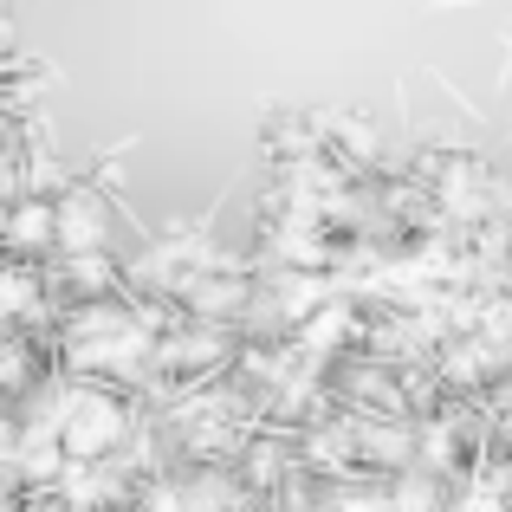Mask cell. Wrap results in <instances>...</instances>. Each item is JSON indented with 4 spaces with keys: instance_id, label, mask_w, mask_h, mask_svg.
<instances>
[{
    "instance_id": "cell-5",
    "label": "cell",
    "mask_w": 512,
    "mask_h": 512,
    "mask_svg": "<svg viewBox=\"0 0 512 512\" xmlns=\"http://www.w3.org/2000/svg\"><path fill=\"white\" fill-rule=\"evenodd\" d=\"M175 428H182V441L195 454H221L234 448L240 435H247V415H240L234 396H221V389H201V396H188L182 409H175Z\"/></svg>"
},
{
    "instance_id": "cell-4",
    "label": "cell",
    "mask_w": 512,
    "mask_h": 512,
    "mask_svg": "<svg viewBox=\"0 0 512 512\" xmlns=\"http://www.w3.org/2000/svg\"><path fill=\"white\" fill-rule=\"evenodd\" d=\"M52 247L59 253H111V201L98 188L72 182L59 201H52Z\"/></svg>"
},
{
    "instance_id": "cell-3",
    "label": "cell",
    "mask_w": 512,
    "mask_h": 512,
    "mask_svg": "<svg viewBox=\"0 0 512 512\" xmlns=\"http://www.w3.org/2000/svg\"><path fill=\"white\" fill-rule=\"evenodd\" d=\"M435 201L454 214V221H500L512 208V188L493 175L487 163H474V156H448V163H435Z\"/></svg>"
},
{
    "instance_id": "cell-1",
    "label": "cell",
    "mask_w": 512,
    "mask_h": 512,
    "mask_svg": "<svg viewBox=\"0 0 512 512\" xmlns=\"http://www.w3.org/2000/svg\"><path fill=\"white\" fill-rule=\"evenodd\" d=\"M65 357H72L78 370L137 376L143 363L156 357V331L143 325L137 312H124V305H111V299H91L85 312L72 318V331H65Z\"/></svg>"
},
{
    "instance_id": "cell-7",
    "label": "cell",
    "mask_w": 512,
    "mask_h": 512,
    "mask_svg": "<svg viewBox=\"0 0 512 512\" xmlns=\"http://www.w3.org/2000/svg\"><path fill=\"white\" fill-rule=\"evenodd\" d=\"M46 312V292H39L33 266H0V325H26V318Z\"/></svg>"
},
{
    "instance_id": "cell-2",
    "label": "cell",
    "mask_w": 512,
    "mask_h": 512,
    "mask_svg": "<svg viewBox=\"0 0 512 512\" xmlns=\"http://www.w3.org/2000/svg\"><path fill=\"white\" fill-rule=\"evenodd\" d=\"M52 435H59L65 461H104V454L130 435V415L117 409L104 389H72L65 409H52Z\"/></svg>"
},
{
    "instance_id": "cell-6",
    "label": "cell",
    "mask_w": 512,
    "mask_h": 512,
    "mask_svg": "<svg viewBox=\"0 0 512 512\" xmlns=\"http://www.w3.org/2000/svg\"><path fill=\"white\" fill-rule=\"evenodd\" d=\"M52 201H39V195H26V201H13L7 208V247L13 253H39V247H52Z\"/></svg>"
},
{
    "instance_id": "cell-8",
    "label": "cell",
    "mask_w": 512,
    "mask_h": 512,
    "mask_svg": "<svg viewBox=\"0 0 512 512\" xmlns=\"http://www.w3.org/2000/svg\"><path fill=\"white\" fill-rule=\"evenodd\" d=\"M357 441L376 454L383 467H396V454H409V428H357Z\"/></svg>"
}]
</instances>
